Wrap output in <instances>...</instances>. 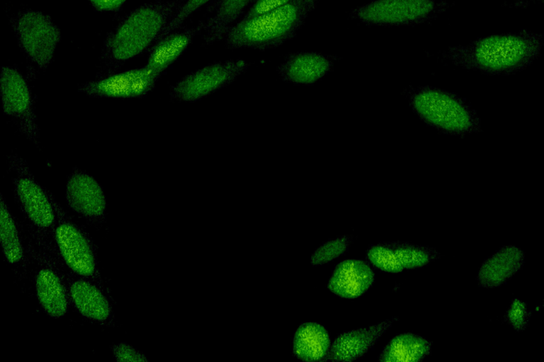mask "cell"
<instances>
[{
	"instance_id": "cell-16",
	"label": "cell",
	"mask_w": 544,
	"mask_h": 362,
	"mask_svg": "<svg viewBox=\"0 0 544 362\" xmlns=\"http://www.w3.org/2000/svg\"><path fill=\"white\" fill-rule=\"evenodd\" d=\"M397 320L392 317L367 327L341 332L331 343L322 361H351L362 356Z\"/></svg>"
},
{
	"instance_id": "cell-1",
	"label": "cell",
	"mask_w": 544,
	"mask_h": 362,
	"mask_svg": "<svg viewBox=\"0 0 544 362\" xmlns=\"http://www.w3.org/2000/svg\"><path fill=\"white\" fill-rule=\"evenodd\" d=\"M543 35L519 31L487 36L468 44L447 48L443 61L464 69L502 74L521 70L539 55Z\"/></svg>"
},
{
	"instance_id": "cell-26",
	"label": "cell",
	"mask_w": 544,
	"mask_h": 362,
	"mask_svg": "<svg viewBox=\"0 0 544 362\" xmlns=\"http://www.w3.org/2000/svg\"><path fill=\"white\" fill-rule=\"evenodd\" d=\"M531 317L532 312L528 310L527 304L515 298L504 313V320L516 331L522 332L528 327Z\"/></svg>"
},
{
	"instance_id": "cell-28",
	"label": "cell",
	"mask_w": 544,
	"mask_h": 362,
	"mask_svg": "<svg viewBox=\"0 0 544 362\" xmlns=\"http://www.w3.org/2000/svg\"><path fill=\"white\" fill-rule=\"evenodd\" d=\"M112 352L115 360L119 362L147 361L144 355L125 342L113 345Z\"/></svg>"
},
{
	"instance_id": "cell-15",
	"label": "cell",
	"mask_w": 544,
	"mask_h": 362,
	"mask_svg": "<svg viewBox=\"0 0 544 362\" xmlns=\"http://www.w3.org/2000/svg\"><path fill=\"white\" fill-rule=\"evenodd\" d=\"M66 200L72 210L87 221L96 224L105 221L106 202L103 191L86 173L75 168L69 175Z\"/></svg>"
},
{
	"instance_id": "cell-23",
	"label": "cell",
	"mask_w": 544,
	"mask_h": 362,
	"mask_svg": "<svg viewBox=\"0 0 544 362\" xmlns=\"http://www.w3.org/2000/svg\"><path fill=\"white\" fill-rule=\"evenodd\" d=\"M1 244L4 257L9 265L23 274L26 268V252L20 232L6 203L1 195Z\"/></svg>"
},
{
	"instance_id": "cell-4",
	"label": "cell",
	"mask_w": 544,
	"mask_h": 362,
	"mask_svg": "<svg viewBox=\"0 0 544 362\" xmlns=\"http://www.w3.org/2000/svg\"><path fill=\"white\" fill-rule=\"evenodd\" d=\"M409 98L415 113L426 123L443 132L466 134L476 132L480 127L475 110L455 94L424 86L412 90Z\"/></svg>"
},
{
	"instance_id": "cell-5",
	"label": "cell",
	"mask_w": 544,
	"mask_h": 362,
	"mask_svg": "<svg viewBox=\"0 0 544 362\" xmlns=\"http://www.w3.org/2000/svg\"><path fill=\"white\" fill-rule=\"evenodd\" d=\"M50 198L56 214L52 245L58 259L69 272L103 282L94 242L86 231L72 220L51 194Z\"/></svg>"
},
{
	"instance_id": "cell-13",
	"label": "cell",
	"mask_w": 544,
	"mask_h": 362,
	"mask_svg": "<svg viewBox=\"0 0 544 362\" xmlns=\"http://www.w3.org/2000/svg\"><path fill=\"white\" fill-rule=\"evenodd\" d=\"M249 64L233 59L207 65L183 78L173 88L172 95L184 101H194L232 82Z\"/></svg>"
},
{
	"instance_id": "cell-20",
	"label": "cell",
	"mask_w": 544,
	"mask_h": 362,
	"mask_svg": "<svg viewBox=\"0 0 544 362\" xmlns=\"http://www.w3.org/2000/svg\"><path fill=\"white\" fill-rule=\"evenodd\" d=\"M332 62L315 52H303L289 57L278 68L280 76L294 83L311 84L330 70Z\"/></svg>"
},
{
	"instance_id": "cell-12",
	"label": "cell",
	"mask_w": 544,
	"mask_h": 362,
	"mask_svg": "<svg viewBox=\"0 0 544 362\" xmlns=\"http://www.w3.org/2000/svg\"><path fill=\"white\" fill-rule=\"evenodd\" d=\"M441 257V252L434 247L400 241L379 243L366 252L370 264L389 273L422 268Z\"/></svg>"
},
{
	"instance_id": "cell-7",
	"label": "cell",
	"mask_w": 544,
	"mask_h": 362,
	"mask_svg": "<svg viewBox=\"0 0 544 362\" xmlns=\"http://www.w3.org/2000/svg\"><path fill=\"white\" fill-rule=\"evenodd\" d=\"M8 163L9 168L14 172L13 185L17 202L34 228L33 233L47 240H50V237L52 238L56 214L50 193L35 180L21 158L11 155L8 157Z\"/></svg>"
},
{
	"instance_id": "cell-22",
	"label": "cell",
	"mask_w": 544,
	"mask_h": 362,
	"mask_svg": "<svg viewBox=\"0 0 544 362\" xmlns=\"http://www.w3.org/2000/svg\"><path fill=\"white\" fill-rule=\"evenodd\" d=\"M431 349V341L417 334L404 332L390 339L378 359L385 362H421L430 355Z\"/></svg>"
},
{
	"instance_id": "cell-29",
	"label": "cell",
	"mask_w": 544,
	"mask_h": 362,
	"mask_svg": "<svg viewBox=\"0 0 544 362\" xmlns=\"http://www.w3.org/2000/svg\"><path fill=\"white\" fill-rule=\"evenodd\" d=\"M291 0H255L242 18H249L280 7Z\"/></svg>"
},
{
	"instance_id": "cell-18",
	"label": "cell",
	"mask_w": 544,
	"mask_h": 362,
	"mask_svg": "<svg viewBox=\"0 0 544 362\" xmlns=\"http://www.w3.org/2000/svg\"><path fill=\"white\" fill-rule=\"evenodd\" d=\"M525 254L515 245H505L487 257L477 274L479 286L495 288L507 283L523 266Z\"/></svg>"
},
{
	"instance_id": "cell-19",
	"label": "cell",
	"mask_w": 544,
	"mask_h": 362,
	"mask_svg": "<svg viewBox=\"0 0 544 362\" xmlns=\"http://www.w3.org/2000/svg\"><path fill=\"white\" fill-rule=\"evenodd\" d=\"M203 21L188 28H179L157 40L152 47L146 66L160 74L187 49L193 38L202 33Z\"/></svg>"
},
{
	"instance_id": "cell-6",
	"label": "cell",
	"mask_w": 544,
	"mask_h": 362,
	"mask_svg": "<svg viewBox=\"0 0 544 362\" xmlns=\"http://www.w3.org/2000/svg\"><path fill=\"white\" fill-rule=\"evenodd\" d=\"M33 237L34 244H30L28 252L35 264L34 286L37 300L47 315L61 318L72 305L62 265L51 240L35 233Z\"/></svg>"
},
{
	"instance_id": "cell-2",
	"label": "cell",
	"mask_w": 544,
	"mask_h": 362,
	"mask_svg": "<svg viewBox=\"0 0 544 362\" xmlns=\"http://www.w3.org/2000/svg\"><path fill=\"white\" fill-rule=\"evenodd\" d=\"M184 1H155L132 11L106 40L103 60L118 66L154 44Z\"/></svg>"
},
{
	"instance_id": "cell-24",
	"label": "cell",
	"mask_w": 544,
	"mask_h": 362,
	"mask_svg": "<svg viewBox=\"0 0 544 362\" xmlns=\"http://www.w3.org/2000/svg\"><path fill=\"white\" fill-rule=\"evenodd\" d=\"M251 0H219L212 16L203 21V40L210 45L224 38L227 31L243 13Z\"/></svg>"
},
{
	"instance_id": "cell-21",
	"label": "cell",
	"mask_w": 544,
	"mask_h": 362,
	"mask_svg": "<svg viewBox=\"0 0 544 362\" xmlns=\"http://www.w3.org/2000/svg\"><path fill=\"white\" fill-rule=\"evenodd\" d=\"M331 345L327 329L320 323L307 322L300 324L292 339V352L305 361H322Z\"/></svg>"
},
{
	"instance_id": "cell-10",
	"label": "cell",
	"mask_w": 544,
	"mask_h": 362,
	"mask_svg": "<svg viewBox=\"0 0 544 362\" xmlns=\"http://www.w3.org/2000/svg\"><path fill=\"white\" fill-rule=\"evenodd\" d=\"M436 11L435 0H375L354 9L352 16L368 25H407L424 22Z\"/></svg>"
},
{
	"instance_id": "cell-27",
	"label": "cell",
	"mask_w": 544,
	"mask_h": 362,
	"mask_svg": "<svg viewBox=\"0 0 544 362\" xmlns=\"http://www.w3.org/2000/svg\"><path fill=\"white\" fill-rule=\"evenodd\" d=\"M211 1L212 0H185L171 21L164 28L159 39L182 27L183 23L190 16Z\"/></svg>"
},
{
	"instance_id": "cell-8",
	"label": "cell",
	"mask_w": 544,
	"mask_h": 362,
	"mask_svg": "<svg viewBox=\"0 0 544 362\" xmlns=\"http://www.w3.org/2000/svg\"><path fill=\"white\" fill-rule=\"evenodd\" d=\"M12 25L22 50L32 62L45 69L61 38L60 30L51 17L28 9L16 15Z\"/></svg>"
},
{
	"instance_id": "cell-30",
	"label": "cell",
	"mask_w": 544,
	"mask_h": 362,
	"mask_svg": "<svg viewBox=\"0 0 544 362\" xmlns=\"http://www.w3.org/2000/svg\"><path fill=\"white\" fill-rule=\"evenodd\" d=\"M98 10L114 11L120 8L125 0H89Z\"/></svg>"
},
{
	"instance_id": "cell-9",
	"label": "cell",
	"mask_w": 544,
	"mask_h": 362,
	"mask_svg": "<svg viewBox=\"0 0 544 362\" xmlns=\"http://www.w3.org/2000/svg\"><path fill=\"white\" fill-rule=\"evenodd\" d=\"M1 95L4 112L16 121L27 139L39 146L40 131L31 93L25 78L12 67H1Z\"/></svg>"
},
{
	"instance_id": "cell-25",
	"label": "cell",
	"mask_w": 544,
	"mask_h": 362,
	"mask_svg": "<svg viewBox=\"0 0 544 362\" xmlns=\"http://www.w3.org/2000/svg\"><path fill=\"white\" fill-rule=\"evenodd\" d=\"M349 242L350 238L344 235L322 243L312 254L310 263L320 265L336 258L348 250Z\"/></svg>"
},
{
	"instance_id": "cell-3",
	"label": "cell",
	"mask_w": 544,
	"mask_h": 362,
	"mask_svg": "<svg viewBox=\"0 0 544 362\" xmlns=\"http://www.w3.org/2000/svg\"><path fill=\"white\" fill-rule=\"evenodd\" d=\"M319 0H291L261 15L242 18L227 31L224 39L230 48L267 49L293 38Z\"/></svg>"
},
{
	"instance_id": "cell-17",
	"label": "cell",
	"mask_w": 544,
	"mask_h": 362,
	"mask_svg": "<svg viewBox=\"0 0 544 362\" xmlns=\"http://www.w3.org/2000/svg\"><path fill=\"white\" fill-rule=\"evenodd\" d=\"M374 279L375 273L366 261L346 259L335 265L327 288L341 298H356L372 286Z\"/></svg>"
},
{
	"instance_id": "cell-11",
	"label": "cell",
	"mask_w": 544,
	"mask_h": 362,
	"mask_svg": "<svg viewBox=\"0 0 544 362\" xmlns=\"http://www.w3.org/2000/svg\"><path fill=\"white\" fill-rule=\"evenodd\" d=\"M62 267L71 305L91 322L103 326L113 325V300L103 283L76 275Z\"/></svg>"
},
{
	"instance_id": "cell-14",
	"label": "cell",
	"mask_w": 544,
	"mask_h": 362,
	"mask_svg": "<svg viewBox=\"0 0 544 362\" xmlns=\"http://www.w3.org/2000/svg\"><path fill=\"white\" fill-rule=\"evenodd\" d=\"M159 76L145 65L85 83L79 86V90L93 97H140L152 90Z\"/></svg>"
}]
</instances>
